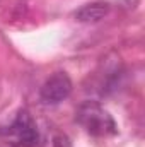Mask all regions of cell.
<instances>
[{"label": "cell", "mask_w": 145, "mask_h": 147, "mask_svg": "<svg viewBox=\"0 0 145 147\" xmlns=\"http://www.w3.org/2000/svg\"><path fill=\"white\" fill-rule=\"evenodd\" d=\"M109 3L108 2H92V3H85L82 5L77 12H75V19L79 22H85V24H92V22H99L103 21L109 14Z\"/></svg>", "instance_id": "cell-4"}, {"label": "cell", "mask_w": 145, "mask_h": 147, "mask_svg": "<svg viewBox=\"0 0 145 147\" xmlns=\"http://www.w3.org/2000/svg\"><path fill=\"white\" fill-rule=\"evenodd\" d=\"M75 118L94 137H108L118 132L114 118L97 101H84L77 108Z\"/></svg>", "instance_id": "cell-1"}, {"label": "cell", "mask_w": 145, "mask_h": 147, "mask_svg": "<svg viewBox=\"0 0 145 147\" xmlns=\"http://www.w3.org/2000/svg\"><path fill=\"white\" fill-rule=\"evenodd\" d=\"M72 79L67 72L51 74L39 89V98L44 105H60L72 94Z\"/></svg>", "instance_id": "cell-3"}, {"label": "cell", "mask_w": 145, "mask_h": 147, "mask_svg": "<svg viewBox=\"0 0 145 147\" xmlns=\"http://www.w3.org/2000/svg\"><path fill=\"white\" fill-rule=\"evenodd\" d=\"M0 135L10 147H34L39 139L36 123L26 110L19 111L15 118L0 130Z\"/></svg>", "instance_id": "cell-2"}]
</instances>
